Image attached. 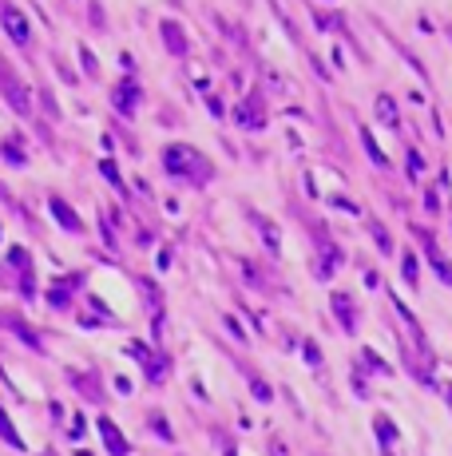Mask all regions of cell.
Masks as SVG:
<instances>
[{
  "label": "cell",
  "mask_w": 452,
  "mask_h": 456,
  "mask_svg": "<svg viewBox=\"0 0 452 456\" xmlns=\"http://www.w3.org/2000/svg\"><path fill=\"white\" fill-rule=\"evenodd\" d=\"M4 20H8V32L17 36V44H28V28H24V20H20V12H12V8H4Z\"/></svg>",
  "instance_id": "1"
}]
</instances>
